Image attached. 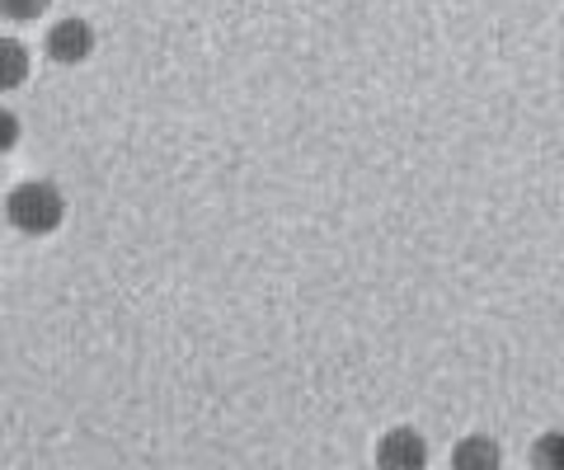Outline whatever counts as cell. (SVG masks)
<instances>
[{
	"instance_id": "6da1fadb",
	"label": "cell",
	"mask_w": 564,
	"mask_h": 470,
	"mask_svg": "<svg viewBox=\"0 0 564 470\" xmlns=\"http://www.w3.org/2000/svg\"><path fill=\"white\" fill-rule=\"evenodd\" d=\"M6 221L24 236H52L66 221V194L47 179H24L6 194Z\"/></svg>"
},
{
	"instance_id": "7a4b0ae2",
	"label": "cell",
	"mask_w": 564,
	"mask_h": 470,
	"mask_svg": "<svg viewBox=\"0 0 564 470\" xmlns=\"http://www.w3.org/2000/svg\"><path fill=\"white\" fill-rule=\"evenodd\" d=\"M43 47H47V57L57 66H80V62L95 57V29L85 20H57L47 29Z\"/></svg>"
},
{
	"instance_id": "3957f363",
	"label": "cell",
	"mask_w": 564,
	"mask_h": 470,
	"mask_svg": "<svg viewBox=\"0 0 564 470\" xmlns=\"http://www.w3.org/2000/svg\"><path fill=\"white\" fill-rule=\"evenodd\" d=\"M377 470H429V442L414 428H391L377 442Z\"/></svg>"
},
{
	"instance_id": "277c9868",
	"label": "cell",
	"mask_w": 564,
	"mask_h": 470,
	"mask_svg": "<svg viewBox=\"0 0 564 470\" xmlns=\"http://www.w3.org/2000/svg\"><path fill=\"white\" fill-rule=\"evenodd\" d=\"M452 470H503V451L485 433H470L452 447Z\"/></svg>"
},
{
	"instance_id": "5b68a950",
	"label": "cell",
	"mask_w": 564,
	"mask_h": 470,
	"mask_svg": "<svg viewBox=\"0 0 564 470\" xmlns=\"http://www.w3.org/2000/svg\"><path fill=\"white\" fill-rule=\"evenodd\" d=\"M33 62H29V47L14 43V39H0V90H20L29 80Z\"/></svg>"
},
{
	"instance_id": "8992f818",
	"label": "cell",
	"mask_w": 564,
	"mask_h": 470,
	"mask_svg": "<svg viewBox=\"0 0 564 470\" xmlns=\"http://www.w3.org/2000/svg\"><path fill=\"white\" fill-rule=\"evenodd\" d=\"M532 470H564V433H541L532 442Z\"/></svg>"
},
{
	"instance_id": "52a82bcc",
	"label": "cell",
	"mask_w": 564,
	"mask_h": 470,
	"mask_svg": "<svg viewBox=\"0 0 564 470\" xmlns=\"http://www.w3.org/2000/svg\"><path fill=\"white\" fill-rule=\"evenodd\" d=\"M47 6H52V0H0V14H6V20L29 24V20H39Z\"/></svg>"
},
{
	"instance_id": "ba28073f",
	"label": "cell",
	"mask_w": 564,
	"mask_h": 470,
	"mask_svg": "<svg viewBox=\"0 0 564 470\" xmlns=\"http://www.w3.org/2000/svg\"><path fill=\"white\" fill-rule=\"evenodd\" d=\"M20 146V118H14L10 109H0V155Z\"/></svg>"
}]
</instances>
